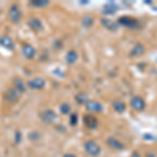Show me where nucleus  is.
Listing matches in <instances>:
<instances>
[{
	"instance_id": "10",
	"label": "nucleus",
	"mask_w": 157,
	"mask_h": 157,
	"mask_svg": "<svg viewBox=\"0 0 157 157\" xmlns=\"http://www.w3.org/2000/svg\"><path fill=\"white\" fill-rule=\"evenodd\" d=\"M83 121H84V124H85L86 127H87L88 129H91V130H93V129H97V127L98 126V118L95 117V116L91 115V114L84 115Z\"/></svg>"
},
{
	"instance_id": "8",
	"label": "nucleus",
	"mask_w": 157,
	"mask_h": 157,
	"mask_svg": "<svg viewBox=\"0 0 157 157\" xmlns=\"http://www.w3.org/2000/svg\"><path fill=\"white\" fill-rule=\"evenodd\" d=\"M86 110L90 113H101L103 111V105L97 101H88L85 104Z\"/></svg>"
},
{
	"instance_id": "20",
	"label": "nucleus",
	"mask_w": 157,
	"mask_h": 157,
	"mask_svg": "<svg viewBox=\"0 0 157 157\" xmlns=\"http://www.w3.org/2000/svg\"><path fill=\"white\" fill-rule=\"evenodd\" d=\"M30 4L35 7H45L49 4L48 0H32Z\"/></svg>"
},
{
	"instance_id": "1",
	"label": "nucleus",
	"mask_w": 157,
	"mask_h": 157,
	"mask_svg": "<svg viewBox=\"0 0 157 157\" xmlns=\"http://www.w3.org/2000/svg\"><path fill=\"white\" fill-rule=\"evenodd\" d=\"M84 149H85V151L87 152L88 155L93 156V157L98 156L101 154V151H102L101 147L98 146L97 141H94V140H87V141H85Z\"/></svg>"
},
{
	"instance_id": "6",
	"label": "nucleus",
	"mask_w": 157,
	"mask_h": 157,
	"mask_svg": "<svg viewBox=\"0 0 157 157\" xmlns=\"http://www.w3.org/2000/svg\"><path fill=\"white\" fill-rule=\"evenodd\" d=\"M130 105L134 110L136 111H143L145 110L146 108V102L144 101L143 98L138 97V95H135L130 100Z\"/></svg>"
},
{
	"instance_id": "22",
	"label": "nucleus",
	"mask_w": 157,
	"mask_h": 157,
	"mask_svg": "<svg viewBox=\"0 0 157 157\" xmlns=\"http://www.w3.org/2000/svg\"><path fill=\"white\" fill-rule=\"evenodd\" d=\"M70 110H71V108H70V106H69V104H68V103L61 104V106H60V112L62 113V114H64V115L68 114V113L70 112Z\"/></svg>"
},
{
	"instance_id": "4",
	"label": "nucleus",
	"mask_w": 157,
	"mask_h": 157,
	"mask_svg": "<svg viewBox=\"0 0 157 157\" xmlns=\"http://www.w3.org/2000/svg\"><path fill=\"white\" fill-rule=\"evenodd\" d=\"M118 24H121V26L128 27V29H137L139 27V22L138 20L135 18L129 16H123L121 18H118Z\"/></svg>"
},
{
	"instance_id": "7",
	"label": "nucleus",
	"mask_w": 157,
	"mask_h": 157,
	"mask_svg": "<svg viewBox=\"0 0 157 157\" xmlns=\"http://www.w3.org/2000/svg\"><path fill=\"white\" fill-rule=\"evenodd\" d=\"M106 143H107L109 148H111L114 151H121V150L125 149V145H124V143H121L120 139L113 137V136L108 137L107 140H106Z\"/></svg>"
},
{
	"instance_id": "18",
	"label": "nucleus",
	"mask_w": 157,
	"mask_h": 157,
	"mask_svg": "<svg viewBox=\"0 0 157 157\" xmlns=\"http://www.w3.org/2000/svg\"><path fill=\"white\" fill-rule=\"evenodd\" d=\"M82 25L85 27V29H89L94 23V20L91 16H84V18H82Z\"/></svg>"
},
{
	"instance_id": "5",
	"label": "nucleus",
	"mask_w": 157,
	"mask_h": 157,
	"mask_svg": "<svg viewBox=\"0 0 157 157\" xmlns=\"http://www.w3.org/2000/svg\"><path fill=\"white\" fill-rule=\"evenodd\" d=\"M20 97H21V93L15 88H9L4 92V100L10 104L17 103L19 101Z\"/></svg>"
},
{
	"instance_id": "15",
	"label": "nucleus",
	"mask_w": 157,
	"mask_h": 157,
	"mask_svg": "<svg viewBox=\"0 0 157 157\" xmlns=\"http://www.w3.org/2000/svg\"><path fill=\"white\" fill-rule=\"evenodd\" d=\"M78 56V52H75V50H69V52H67L66 56H65V61L68 63V64H73V63L77 62Z\"/></svg>"
},
{
	"instance_id": "26",
	"label": "nucleus",
	"mask_w": 157,
	"mask_h": 157,
	"mask_svg": "<svg viewBox=\"0 0 157 157\" xmlns=\"http://www.w3.org/2000/svg\"><path fill=\"white\" fill-rule=\"evenodd\" d=\"M40 138V134L38 132H33V133H29V139L32 140H37V139Z\"/></svg>"
},
{
	"instance_id": "25",
	"label": "nucleus",
	"mask_w": 157,
	"mask_h": 157,
	"mask_svg": "<svg viewBox=\"0 0 157 157\" xmlns=\"http://www.w3.org/2000/svg\"><path fill=\"white\" fill-rule=\"evenodd\" d=\"M21 139H22L21 132H19V131H17L16 134H15V143H16L17 145H19V144L21 143Z\"/></svg>"
},
{
	"instance_id": "16",
	"label": "nucleus",
	"mask_w": 157,
	"mask_h": 157,
	"mask_svg": "<svg viewBox=\"0 0 157 157\" xmlns=\"http://www.w3.org/2000/svg\"><path fill=\"white\" fill-rule=\"evenodd\" d=\"M112 107L114 109V111H116L117 113H123L126 110V105L124 102L121 101H114L112 103Z\"/></svg>"
},
{
	"instance_id": "27",
	"label": "nucleus",
	"mask_w": 157,
	"mask_h": 157,
	"mask_svg": "<svg viewBox=\"0 0 157 157\" xmlns=\"http://www.w3.org/2000/svg\"><path fill=\"white\" fill-rule=\"evenodd\" d=\"M130 157H141V156H140V154H139L137 151H134L133 153L131 154V156H130Z\"/></svg>"
},
{
	"instance_id": "9",
	"label": "nucleus",
	"mask_w": 157,
	"mask_h": 157,
	"mask_svg": "<svg viewBox=\"0 0 157 157\" xmlns=\"http://www.w3.org/2000/svg\"><path fill=\"white\" fill-rule=\"evenodd\" d=\"M46 85V82L42 78H35L27 82V86L33 90H40L43 89Z\"/></svg>"
},
{
	"instance_id": "12",
	"label": "nucleus",
	"mask_w": 157,
	"mask_h": 157,
	"mask_svg": "<svg viewBox=\"0 0 157 157\" xmlns=\"http://www.w3.org/2000/svg\"><path fill=\"white\" fill-rule=\"evenodd\" d=\"M22 55H23V57L25 59L32 60V59H34L35 56H36V49L30 44H24L23 46H22Z\"/></svg>"
},
{
	"instance_id": "17",
	"label": "nucleus",
	"mask_w": 157,
	"mask_h": 157,
	"mask_svg": "<svg viewBox=\"0 0 157 157\" xmlns=\"http://www.w3.org/2000/svg\"><path fill=\"white\" fill-rule=\"evenodd\" d=\"M144 52H145V47H144V45L143 44H136L135 46L132 48V50H131V56L136 57V56L141 55Z\"/></svg>"
},
{
	"instance_id": "19",
	"label": "nucleus",
	"mask_w": 157,
	"mask_h": 157,
	"mask_svg": "<svg viewBox=\"0 0 157 157\" xmlns=\"http://www.w3.org/2000/svg\"><path fill=\"white\" fill-rule=\"evenodd\" d=\"M102 23H103L104 26L107 27V29H110V30H115L116 29H117V24L114 23L113 21H111V20L107 19V18L103 19L102 20Z\"/></svg>"
},
{
	"instance_id": "14",
	"label": "nucleus",
	"mask_w": 157,
	"mask_h": 157,
	"mask_svg": "<svg viewBox=\"0 0 157 157\" xmlns=\"http://www.w3.org/2000/svg\"><path fill=\"white\" fill-rule=\"evenodd\" d=\"M13 84H14V88L17 89L20 93H24L26 91V85L24 84V82L19 78H16L13 80Z\"/></svg>"
},
{
	"instance_id": "23",
	"label": "nucleus",
	"mask_w": 157,
	"mask_h": 157,
	"mask_svg": "<svg viewBox=\"0 0 157 157\" xmlns=\"http://www.w3.org/2000/svg\"><path fill=\"white\" fill-rule=\"evenodd\" d=\"M75 100L78 104H83V103H87L88 102V97L85 94V93H78L75 97Z\"/></svg>"
},
{
	"instance_id": "28",
	"label": "nucleus",
	"mask_w": 157,
	"mask_h": 157,
	"mask_svg": "<svg viewBox=\"0 0 157 157\" xmlns=\"http://www.w3.org/2000/svg\"><path fill=\"white\" fill-rule=\"evenodd\" d=\"M63 157H77L75 155V154H71V153H66L63 155Z\"/></svg>"
},
{
	"instance_id": "11",
	"label": "nucleus",
	"mask_w": 157,
	"mask_h": 157,
	"mask_svg": "<svg viewBox=\"0 0 157 157\" xmlns=\"http://www.w3.org/2000/svg\"><path fill=\"white\" fill-rule=\"evenodd\" d=\"M27 25H29V27L32 30H34V32H41L42 29H43V24L41 22V20L39 18H36V17H33V18H30L29 21H27Z\"/></svg>"
},
{
	"instance_id": "3",
	"label": "nucleus",
	"mask_w": 157,
	"mask_h": 157,
	"mask_svg": "<svg viewBox=\"0 0 157 157\" xmlns=\"http://www.w3.org/2000/svg\"><path fill=\"white\" fill-rule=\"evenodd\" d=\"M21 11H20L19 6L17 4H13L9 10V18L14 24H18L21 21Z\"/></svg>"
},
{
	"instance_id": "13",
	"label": "nucleus",
	"mask_w": 157,
	"mask_h": 157,
	"mask_svg": "<svg viewBox=\"0 0 157 157\" xmlns=\"http://www.w3.org/2000/svg\"><path fill=\"white\" fill-rule=\"evenodd\" d=\"M0 45L9 50H13L15 47L14 41L12 40V38L10 36H6V35H3V36L0 37Z\"/></svg>"
},
{
	"instance_id": "24",
	"label": "nucleus",
	"mask_w": 157,
	"mask_h": 157,
	"mask_svg": "<svg viewBox=\"0 0 157 157\" xmlns=\"http://www.w3.org/2000/svg\"><path fill=\"white\" fill-rule=\"evenodd\" d=\"M78 121V117L77 113H73V114L70 115V125L71 126H77Z\"/></svg>"
},
{
	"instance_id": "21",
	"label": "nucleus",
	"mask_w": 157,
	"mask_h": 157,
	"mask_svg": "<svg viewBox=\"0 0 157 157\" xmlns=\"http://www.w3.org/2000/svg\"><path fill=\"white\" fill-rule=\"evenodd\" d=\"M115 12H116V6L114 3H112V2H109L107 6H105V11H104L105 14H114Z\"/></svg>"
},
{
	"instance_id": "2",
	"label": "nucleus",
	"mask_w": 157,
	"mask_h": 157,
	"mask_svg": "<svg viewBox=\"0 0 157 157\" xmlns=\"http://www.w3.org/2000/svg\"><path fill=\"white\" fill-rule=\"evenodd\" d=\"M40 118H41V121L43 123L52 124L57 121L58 115L54 110H52V109H44V110H42L41 112H40Z\"/></svg>"
},
{
	"instance_id": "29",
	"label": "nucleus",
	"mask_w": 157,
	"mask_h": 157,
	"mask_svg": "<svg viewBox=\"0 0 157 157\" xmlns=\"http://www.w3.org/2000/svg\"><path fill=\"white\" fill-rule=\"evenodd\" d=\"M146 157H157V156L154 153H149V154H147Z\"/></svg>"
}]
</instances>
